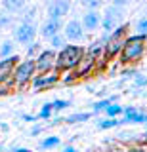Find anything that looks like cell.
Here are the masks:
<instances>
[{"label":"cell","instance_id":"277c9868","mask_svg":"<svg viewBox=\"0 0 147 152\" xmlns=\"http://www.w3.org/2000/svg\"><path fill=\"white\" fill-rule=\"evenodd\" d=\"M36 76V65H35V59H21L17 63L16 70H13V84H16V89H25L27 86H31L33 78Z\"/></svg>","mask_w":147,"mask_h":152},{"label":"cell","instance_id":"9a60e30c","mask_svg":"<svg viewBox=\"0 0 147 152\" xmlns=\"http://www.w3.org/2000/svg\"><path fill=\"white\" fill-rule=\"evenodd\" d=\"M118 122H120V126H124V124H147V114L137 110L136 107H124V114H122V118H118Z\"/></svg>","mask_w":147,"mask_h":152},{"label":"cell","instance_id":"d6a6232c","mask_svg":"<svg viewBox=\"0 0 147 152\" xmlns=\"http://www.w3.org/2000/svg\"><path fill=\"white\" fill-rule=\"evenodd\" d=\"M136 86H137V88H143V86H147V76L137 74L136 76Z\"/></svg>","mask_w":147,"mask_h":152},{"label":"cell","instance_id":"5b68a950","mask_svg":"<svg viewBox=\"0 0 147 152\" xmlns=\"http://www.w3.org/2000/svg\"><path fill=\"white\" fill-rule=\"evenodd\" d=\"M120 25H124V13L120 8L109 4L105 8V12L101 13V31H103V38H107L113 31H117Z\"/></svg>","mask_w":147,"mask_h":152},{"label":"cell","instance_id":"484cf974","mask_svg":"<svg viewBox=\"0 0 147 152\" xmlns=\"http://www.w3.org/2000/svg\"><path fill=\"white\" fill-rule=\"evenodd\" d=\"M82 6L86 8V12H99L103 2L101 0H82Z\"/></svg>","mask_w":147,"mask_h":152},{"label":"cell","instance_id":"603a6c76","mask_svg":"<svg viewBox=\"0 0 147 152\" xmlns=\"http://www.w3.org/2000/svg\"><path fill=\"white\" fill-rule=\"evenodd\" d=\"M134 31H136V34H140V36H147V15L140 17L134 23Z\"/></svg>","mask_w":147,"mask_h":152},{"label":"cell","instance_id":"d590c367","mask_svg":"<svg viewBox=\"0 0 147 152\" xmlns=\"http://www.w3.org/2000/svg\"><path fill=\"white\" fill-rule=\"evenodd\" d=\"M42 131V127L40 126H36V127H33V131H31V135H38V133Z\"/></svg>","mask_w":147,"mask_h":152},{"label":"cell","instance_id":"8d00e7d4","mask_svg":"<svg viewBox=\"0 0 147 152\" xmlns=\"http://www.w3.org/2000/svg\"><path fill=\"white\" fill-rule=\"evenodd\" d=\"M63 152H78V150L75 148V146H71V145H69V146H65V148H63Z\"/></svg>","mask_w":147,"mask_h":152},{"label":"cell","instance_id":"836d02e7","mask_svg":"<svg viewBox=\"0 0 147 152\" xmlns=\"http://www.w3.org/2000/svg\"><path fill=\"white\" fill-rule=\"evenodd\" d=\"M126 4H128L126 0H115V2H113V6H117V8H120V10H122V8L126 6Z\"/></svg>","mask_w":147,"mask_h":152},{"label":"cell","instance_id":"44dd1931","mask_svg":"<svg viewBox=\"0 0 147 152\" xmlns=\"http://www.w3.org/2000/svg\"><path fill=\"white\" fill-rule=\"evenodd\" d=\"M113 103H115V97H111V99H101V101H96V103L92 104V110H94V112H105Z\"/></svg>","mask_w":147,"mask_h":152},{"label":"cell","instance_id":"74e56055","mask_svg":"<svg viewBox=\"0 0 147 152\" xmlns=\"http://www.w3.org/2000/svg\"><path fill=\"white\" fill-rule=\"evenodd\" d=\"M12 152H33V150H29V148H23V146H19V148H13Z\"/></svg>","mask_w":147,"mask_h":152},{"label":"cell","instance_id":"3957f363","mask_svg":"<svg viewBox=\"0 0 147 152\" xmlns=\"http://www.w3.org/2000/svg\"><path fill=\"white\" fill-rule=\"evenodd\" d=\"M128 31H130V25L124 23V25H120L117 31H113L111 34L105 38V57H107L109 61L117 59V57L120 55L122 48H124L128 36H130V32H128Z\"/></svg>","mask_w":147,"mask_h":152},{"label":"cell","instance_id":"60d3db41","mask_svg":"<svg viewBox=\"0 0 147 152\" xmlns=\"http://www.w3.org/2000/svg\"><path fill=\"white\" fill-rule=\"evenodd\" d=\"M111 152H118V150H111Z\"/></svg>","mask_w":147,"mask_h":152},{"label":"cell","instance_id":"ac0fdd59","mask_svg":"<svg viewBox=\"0 0 147 152\" xmlns=\"http://www.w3.org/2000/svg\"><path fill=\"white\" fill-rule=\"evenodd\" d=\"M59 142H61V139H59L58 135L44 137V139L40 141V148H44V150H50V148H55V146H59Z\"/></svg>","mask_w":147,"mask_h":152},{"label":"cell","instance_id":"8992f818","mask_svg":"<svg viewBox=\"0 0 147 152\" xmlns=\"http://www.w3.org/2000/svg\"><path fill=\"white\" fill-rule=\"evenodd\" d=\"M36 36H38V28H36L35 23H19L16 28H13V42L21 46H31L36 42Z\"/></svg>","mask_w":147,"mask_h":152},{"label":"cell","instance_id":"f35d334b","mask_svg":"<svg viewBox=\"0 0 147 152\" xmlns=\"http://www.w3.org/2000/svg\"><path fill=\"white\" fill-rule=\"evenodd\" d=\"M145 44H147V36H145Z\"/></svg>","mask_w":147,"mask_h":152},{"label":"cell","instance_id":"30bf717a","mask_svg":"<svg viewBox=\"0 0 147 152\" xmlns=\"http://www.w3.org/2000/svg\"><path fill=\"white\" fill-rule=\"evenodd\" d=\"M73 4L69 0H52L46 6V13H48V19H55V21H63V17L69 13V10Z\"/></svg>","mask_w":147,"mask_h":152},{"label":"cell","instance_id":"4316f807","mask_svg":"<svg viewBox=\"0 0 147 152\" xmlns=\"http://www.w3.org/2000/svg\"><path fill=\"white\" fill-rule=\"evenodd\" d=\"M52 112H54V108H52V103H44L40 108V112L36 114L38 116V120H48V118L52 116Z\"/></svg>","mask_w":147,"mask_h":152},{"label":"cell","instance_id":"2e32d148","mask_svg":"<svg viewBox=\"0 0 147 152\" xmlns=\"http://www.w3.org/2000/svg\"><path fill=\"white\" fill-rule=\"evenodd\" d=\"M16 42L13 38H6V40L0 42V59H8V57L16 55Z\"/></svg>","mask_w":147,"mask_h":152},{"label":"cell","instance_id":"4dcf8cb0","mask_svg":"<svg viewBox=\"0 0 147 152\" xmlns=\"http://www.w3.org/2000/svg\"><path fill=\"white\" fill-rule=\"evenodd\" d=\"M61 82H63L65 86H71V84H75L77 80H75V76L71 74V72H65L63 76H61Z\"/></svg>","mask_w":147,"mask_h":152},{"label":"cell","instance_id":"7a4b0ae2","mask_svg":"<svg viewBox=\"0 0 147 152\" xmlns=\"http://www.w3.org/2000/svg\"><path fill=\"white\" fill-rule=\"evenodd\" d=\"M84 46H77V44H67L61 51H58V63H55V72L58 74H65L77 69V65L82 61L84 57Z\"/></svg>","mask_w":147,"mask_h":152},{"label":"cell","instance_id":"e575fe53","mask_svg":"<svg viewBox=\"0 0 147 152\" xmlns=\"http://www.w3.org/2000/svg\"><path fill=\"white\" fill-rule=\"evenodd\" d=\"M23 120H25V122H36V120H38V116H33V114H25V116H23Z\"/></svg>","mask_w":147,"mask_h":152},{"label":"cell","instance_id":"7402d4cb","mask_svg":"<svg viewBox=\"0 0 147 152\" xmlns=\"http://www.w3.org/2000/svg\"><path fill=\"white\" fill-rule=\"evenodd\" d=\"M50 46H52V50H54V51H61L65 46H67V40H65V36L59 32L58 36H54V38L50 40Z\"/></svg>","mask_w":147,"mask_h":152},{"label":"cell","instance_id":"cb8c5ba5","mask_svg":"<svg viewBox=\"0 0 147 152\" xmlns=\"http://www.w3.org/2000/svg\"><path fill=\"white\" fill-rule=\"evenodd\" d=\"M120 114H124V107H120L118 103H113L111 107L105 110V116L107 118H117V116H120Z\"/></svg>","mask_w":147,"mask_h":152},{"label":"cell","instance_id":"d4e9b609","mask_svg":"<svg viewBox=\"0 0 147 152\" xmlns=\"http://www.w3.org/2000/svg\"><path fill=\"white\" fill-rule=\"evenodd\" d=\"M40 51H42V44H40V42H35V44L27 46V59H36Z\"/></svg>","mask_w":147,"mask_h":152},{"label":"cell","instance_id":"1f68e13d","mask_svg":"<svg viewBox=\"0 0 147 152\" xmlns=\"http://www.w3.org/2000/svg\"><path fill=\"white\" fill-rule=\"evenodd\" d=\"M126 152H147V146L145 145H130L126 148Z\"/></svg>","mask_w":147,"mask_h":152},{"label":"cell","instance_id":"4fadbf2b","mask_svg":"<svg viewBox=\"0 0 147 152\" xmlns=\"http://www.w3.org/2000/svg\"><path fill=\"white\" fill-rule=\"evenodd\" d=\"M21 61L19 55H13V57H8V59H0V86H4L6 82H10L12 76H13V70H16L17 63Z\"/></svg>","mask_w":147,"mask_h":152},{"label":"cell","instance_id":"f1b7e54d","mask_svg":"<svg viewBox=\"0 0 147 152\" xmlns=\"http://www.w3.org/2000/svg\"><path fill=\"white\" fill-rule=\"evenodd\" d=\"M13 89H16V84H13V80H10V82H6L4 86H0V97H2V95L12 93Z\"/></svg>","mask_w":147,"mask_h":152},{"label":"cell","instance_id":"7c38bea8","mask_svg":"<svg viewBox=\"0 0 147 152\" xmlns=\"http://www.w3.org/2000/svg\"><path fill=\"white\" fill-rule=\"evenodd\" d=\"M59 80H61V74H58L55 70L50 72V74H36L35 78H33V82H31V88L35 89V91H42V89L54 88Z\"/></svg>","mask_w":147,"mask_h":152},{"label":"cell","instance_id":"6da1fadb","mask_svg":"<svg viewBox=\"0 0 147 152\" xmlns=\"http://www.w3.org/2000/svg\"><path fill=\"white\" fill-rule=\"evenodd\" d=\"M147 55V44H145V36L140 34H130L126 40L124 48H122L120 55L117 57V63L120 66H128V65H136Z\"/></svg>","mask_w":147,"mask_h":152},{"label":"cell","instance_id":"ffe728a7","mask_svg":"<svg viewBox=\"0 0 147 152\" xmlns=\"http://www.w3.org/2000/svg\"><path fill=\"white\" fill-rule=\"evenodd\" d=\"M90 120V112H75L71 114V116H67L63 122L67 124H80V122H88Z\"/></svg>","mask_w":147,"mask_h":152},{"label":"cell","instance_id":"d6986e66","mask_svg":"<svg viewBox=\"0 0 147 152\" xmlns=\"http://www.w3.org/2000/svg\"><path fill=\"white\" fill-rule=\"evenodd\" d=\"M118 126H120L118 118H101V120H98L99 129H113V127H118Z\"/></svg>","mask_w":147,"mask_h":152},{"label":"cell","instance_id":"ab89813d","mask_svg":"<svg viewBox=\"0 0 147 152\" xmlns=\"http://www.w3.org/2000/svg\"><path fill=\"white\" fill-rule=\"evenodd\" d=\"M145 146H147V139H145Z\"/></svg>","mask_w":147,"mask_h":152},{"label":"cell","instance_id":"52a82bcc","mask_svg":"<svg viewBox=\"0 0 147 152\" xmlns=\"http://www.w3.org/2000/svg\"><path fill=\"white\" fill-rule=\"evenodd\" d=\"M61 34L65 36L67 44H77V46H80V44H82V42L88 38V34L84 32V28H82L80 19H69V21L63 25Z\"/></svg>","mask_w":147,"mask_h":152},{"label":"cell","instance_id":"e0dca14e","mask_svg":"<svg viewBox=\"0 0 147 152\" xmlns=\"http://www.w3.org/2000/svg\"><path fill=\"white\" fill-rule=\"evenodd\" d=\"M2 6L6 8L8 12L16 13V12H21V10L25 8V2H23V0H4V2H2Z\"/></svg>","mask_w":147,"mask_h":152},{"label":"cell","instance_id":"9c48e42d","mask_svg":"<svg viewBox=\"0 0 147 152\" xmlns=\"http://www.w3.org/2000/svg\"><path fill=\"white\" fill-rule=\"evenodd\" d=\"M94 72H98V59H94V57H90V55H86L84 53V57H82V61L77 65V69L75 70H71V74L75 76V80H86V78H90Z\"/></svg>","mask_w":147,"mask_h":152},{"label":"cell","instance_id":"8fae6325","mask_svg":"<svg viewBox=\"0 0 147 152\" xmlns=\"http://www.w3.org/2000/svg\"><path fill=\"white\" fill-rule=\"evenodd\" d=\"M63 31V21H55V19H48L46 17L42 21V25L38 27V36L42 40H52L54 36H58L59 32Z\"/></svg>","mask_w":147,"mask_h":152},{"label":"cell","instance_id":"5bb4252c","mask_svg":"<svg viewBox=\"0 0 147 152\" xmlns=\"http://www.w3.org/2000/svg\"><path fill=\"white\" fill-rule=\"evenodd\" d=\"M80 23H82L84 32L90 36L101 28V13L99 12H84V15L80 17Z\"/></svg>","mask_w":147,"mask_h":152},{"label":"cell","instance_id":"b9f144b4","mask_svg":"<svg viewBox=\"0 0 147 152\" xmlns=\"http://www.w3.org/2000/svg\"><path fill=\"white\" fill-rule=\"evenodd\" d=\"M0 42H2V36H0Z\"/></svg>","mask_w":147,"mask_h":152},{"label":"cell","instance_id":"f546056e","mask_svg":"<svg viewBox=\"0 0 147 152\" xmlns=\"http://www.w3.org/2000/svg\"><path fill=\"white\" fill-rule=\"evenodd\" d=\"M12 25V15H0V28H8Z\"/></svg>","mask_w":147,"mask_h":152},{"label":"cell","instance_id":"ba28073f","mask_svg":"<svg viewBox=\"0 0 147 152\" xmlns=\"http://www.w3.org/2000/svg\"><path fill=\"white\" fill-rule=\"evenodd\" d=\"M55 63H58V51H54L52 48L42 50L38 57L35 59L36 65V74H50L55 70Z\"/></svg>","mask_w":147,"mask_h":152},{"label":"cell","instance_id":"83f0119b","mask_svg":"<svg viewBox=\"0 0 147 152\" xmlns=\"http://www.w3.org/2000/svg\"><path fill=\"white\" fill-rule=\"evenodd\" d=\"M69 104L71 103L67 99H55V101H52V108H54V112H59V110H65Z\"/></svg>","mask_w":147,"mask_h":152}]
</instances>
